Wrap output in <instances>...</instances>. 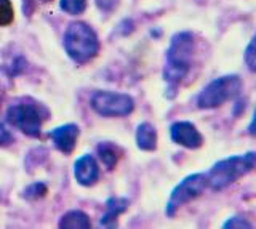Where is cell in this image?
<instances>
[{
  "mask_svg": "<svg viewBox=\"0 0 256 229\" xmlns=\"http://www.w3.org/2000/svg\"><path fill=\"white\" fill-rule=\"evenodd\" d=\"M136 144L142 151H154L157 146V132L150 124L144 122L136 130Z\"/></svg>",
  "mask_w": 256,
  "mask_h": 229,
  "instance_id": "12",
  "label": "cell"
},
{
  "mask_svg": "<svg viewBox=\"0 0 256 229\" xmlns=\"http://www.w3.org/2000/svg\"><path fill=\"white\" fill-rule=\"evenodd\" d=\"M48 136L53 140V143L56 148L60 149L64 154H70L74 151V148L77 144V138H78V127L74 124H68V125H61V127L52 130L48 133Z\"/></svg>",
  "mask_w": 256,
  "mask_h": 229,
  "instance_id": "9",
  "label": "cell"
},
{
  "mask_svg": "<svg viewBox=\"0 0 256 229\" xmlns=\"http://www.w3.org/2000/svg\"><path fill=\"white\" fill-rule=\"evenodd\" d=\"M242 88V80L237 76H222L214 78L198 93L197 106L200 109H213L224 104L229 100H234Z\"/></svg>",
  "mask_w": 256,
  "mask_h": 229,
  "instance_id": "4",
  "label": "cell"
},
{
  "mask_svg": "<svg viewBox=\"0 0 256 229\" xmlns=\"http://www.w3.org/2000/svg\"><path fill=\"white\" fill-rule=\"evenodd\" d=\"M254 159L256 154L248 152L245 156H234L220 160L206 173V186H210L213 191H221V189L228 188L230 183H234L240 176L253 170Z\"/></svg>",
  "mask_w": 256,
  "mask_h": 229,
  "instance_id": "2",
  "label": "cell"
},
{
  "mask_svg": "<svg viewBox=\"0 0 256 229\" xmlns=\"http://www.w3.org/2000/svg\"><path fill=\"white\" fill-rule=\"evenodd\" d=\"M86 0H61V8L69 14H78L85 10Z\"/></svg>",
  "mask_w": 256,
  "mask_h": 229,
  "instance_id": "16",
  "label": "cell"
},
{
  "mask_svg": "<svg viewBox=\"0 0 256 229\" xmlns=\"http://www.w3.org/2000/svg\"><path fill=\"white\" fill-rule=\"evenodd\" d=\"M13 141L12 133L5 128V125L0 122V146H8Z\"/></svg>",
  "mask_w": 256,
  "mask_h": 229,
  "instance_id": "20",
  "label": "cell"
},
{
  "mask_svg": "<svg viewBox=\"0 0 256 229\" xmlns=\"http://www.w3.org/2000/svg\"><path fill=\"white\" fill-rule=\"evenodd\" d=\"M245 61L248 68H250V70H254L256 69V60H254V40L250 42V45H248V48L245 52Z\"/></svg>",
  "mask_w": 256,
  "mask_h": 229,
  "instance_id": "18",
  "label": "cell"
},
{
  "mask_svg": "<svg viewBox=\"0 0 256 229\" xmlns=\"http://www.w3.org/2000/svg\"><path fill=\"white\" fill-rule=\"evenodd\" d=\"M96 5H98L100 8L104 12H110V10L116 8L117 0H96Z\"/></svg>",
  "mask_w": 256,
  "mask_h": 229,
  "instance_id": "21",
  "label": "cell"
},
{
  "mask_svg": "<svg viewBox=\"0 0 256 229\" xmlns=\"http://www.w3.org/2000/svg\"><path fill=\"white\" fill-rule=\"evenodd\" d=\"M46 194V186L44 183H34L29 188H26L24 191V197L26 199H38V197H44Z\"/></svg>",
  "mask_w": 256,
  "mask_h": 229,
  "instance_id": "17",
  "label": "cell"
},
{
  "mask_svg": "<svg viewBox=\"0 0 256 229\" xmlns=\"http://www.w3.org/2000/svg\"><path fill=\"white\" fill-rule=\"evenodd\" d=\"M92 223H90V218L88 215H85L84 212L80 210H72V212H68L66 215H64L60 221V228H70V229H76V228H90Z\"/></svg>",
  "mask_w": 256,
  "mask_h": 229,
  "instance_id": "13",
  "label": "cell"
},
{
  "mask_svg": "<svg viewBox=\"0 0 256 229\" xmlns=\"http://www.w3.org/2000/svg\"><path fill=\"white\" fill-rule=\"evenodd\" d=\"M13 5L10 0H0V26H8L13 21Z\"/></svg>",
  "mask_w": 256,
  "mask_h": 229,
  "instance_id": "15",
  "label": "cell"
},
{
  "mask_svg": "<svg viewBox=\"0 0 256 229\" xmlns=\"http://www.w3.org/2000/svg\"><path fill=\"white\" fill-rule=\"evenodd\" d=\"M170 135L176 144L189 149H197L204 143L202 135L190 122H174L170 128Z\"/></svg>",
  "mask_w": 256,
  "mask_h": 229,
  "instance_id": "8",
  "label": "cell"
},
{
  "mask_svg": "<svg viewBox=\"0 0 256 229\" xmlns=\"http://www.w3.org/2000/svg\"><path fill=\"white\" fill-rule=\"evenodd\" d=\"M224 228H230V229H234V228H252V224L248 223V221H245L244 218L236 216V218H230L229 221H226V223H224Z\"/></svg>",
  "mask_w": 256,
  "mask_h": 229,
  "instance_id": "19",
  "label": "cell"
},
{
  "mask_svg": "<svg viewBox=\"0 0 256 229\" xmlns=\"http://www.w3.org/2000/svg\"><path fill=\"white\" fill-rule=\"evenodd\" d=\"M192 46H194V38L189 32H181L173 37L170 48L166 50V62L164 69V78L170 85V90L174 92L184 77L188 76L190 69V58H192Z\"/></svg>",
  "mask_w": 256,
  "mask_h": 229,
  "instance_id": "1",
  "label": "cell"
},
{
  "mask_svg": "<svg viewBox=\"0 0 256 229\" xmlns=\"http://www.w3.org/2000/svg\"><path fill=\"white\" fill-rule=\"evenodd\" d=\"M98 156L101 162L106 165L108 168H114V165L118 160V151L114 144L110 143H101L98 146Z\"/></svg>",
  "mask_w": 256,
  "mask_h": 229,
  "instance_id": "14",
  "label": "cell"
},
{
  "mask_svg": "<svg viewBox=\"0 0 256 229\" xmlns=\"http://www.w3.org/2000/svg\"><path fill=\"white\" fill-rule=\"evenodd\" d=\"M74 176L82 186H92L100 176L98 164L92 156H82L74 165Z\"/></svg>",
  "mask_w": 256,
  "mask_h": 229,
  "instance_id": "10",
  "label": "cell"
},
{
  "mask_svg": "<svg viewBox=\"0 0 256 229\" xmlns=\"http://www.w3.org/2000/svg\"><path fill=\"white\" fill-rule=\"evenodd\" d=\"M64 46L69 56L77 62H85L96 56L100 42L94 30L85 22H72L64 34Z\"/></svg>",
  "mask_w": 256,
  "mask_h": 229,
  "instance_id": "3",
  "label": "cell"
},
{
  "mask_svg": "<svg viewBox=\"0 0 256 229\" xmlns=\"http://www.w3.org/2000/svg\"><path fill=\"white\" fill-rule=\"evenodd\" d=\"M128 208V200L122 197H110L106 202V215L101 218V226H117L116 218Z\"/></svg>",
  "mask_w": 256,
  "mask_h": 229,
  "instance_id": "11",
  "label": "cell"
},
{
  "mask_svg": "<svg viewBox=\"0 0 256 229\" xmlns=\"http://www.w3.org/2000/svg\"><path fill=\"white\" fill-rule=\"evenodd\" d=\"M205 188H206V175H204V173H194V175H189L188 178H184L181 183L173 189L170 200H168L166 208H165L166 215L173 216L176 210L202 194Z\"/></svg>",
  "mask_w": 256,
  "mask_h": 229,
  "instance_id": "6",
  "label": "cell"
},
{
  "mask_svg": "<svg viewBox=\"0 0 256 229\" xmlns=\"http://www.w3.org/2000/svg\"><path fill=\"white\" fill-rule=\"evenodd\" d=\"M92 108L94 112L104 117H124L134 108L133 98L125 93L116 92H96L92 96Z\"/></svg>",
  "mask_w": 256,
  "mask_h": 229,
  "instance_id": "5",
  "label": "cell"
},
{
  "mask_svg": "<svg viewBox=\"0 0 256 229\" xmlns=\"http://www.w3.org/2000/svg\"><path fill=\"white\" fill-rule=\"evenodd\" d=\"M6 120L13 127L20 128L29 136H38L42 128V117L36 106L32 104H14L8 109Z\"/></svg>",
  "mask_w": 256,
  "mask_h": 229,
  "instance_id": "7",
  "label": "cell"
}]
</instances>
